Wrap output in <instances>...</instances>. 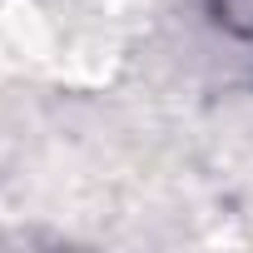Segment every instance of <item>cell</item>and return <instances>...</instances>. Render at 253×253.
<instances>
[{
	"label": "cell",
	"mask_w": 253,
	"mask_h": 253,
	"mask_svg": "<svg viewBox=\"0 0 253 253\" xmlns=\"http://www.w3.org/2000/svg\"><path fill=\"white\" fill-rule=\"evenodd\" d=\"M209 20L233 35V40H253V0H204Z\"/></svg>",
	"instance_id": "obj_1"
}]
</instances>
